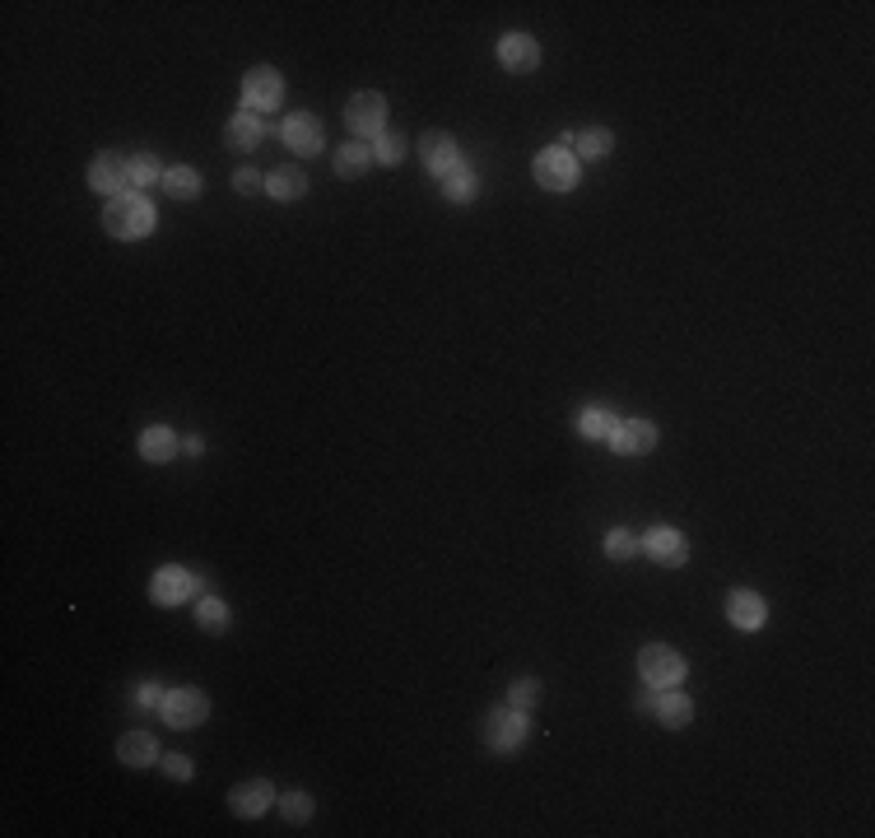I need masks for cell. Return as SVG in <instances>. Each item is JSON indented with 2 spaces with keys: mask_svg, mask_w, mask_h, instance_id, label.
<instances>
[{
  "mask_svg": "<svg viewBox=\"0 0 875 838\" xmlns=\"http://www.w3.org/2000/svg\"><path fill=\"white\" fill-rule=\"evenodd\" d=\"M205 587H210V582H205L201 573L168 564V568H159V573H154V582H149V596H154L159 606H187L191 596H205Z\"/></svg>",
  "mask_w": 875,
  "mask_h": 838,
  "instance_id": "3",
  "label": "cell"
},
{
  "mask_svg": "<svg viewBox=\"0 0 875 838\" xmlns=\"http://www.w3.org/2000/svg\"><path fill=\"white\" fill-rule=\"evenodd\" d=\"M526 713L522 708H512V703H499V708H489L485 722H480V741L489 745V750H499V755H512L517 745L526 741Z\"/></svg>",
  "mask_w": 875,
  "mask_h": 838,
  "instance_id": "2",
  "label": "cell"
},
{
  "mask_svg": "<svg viewBox=\"0 0 875 838\" xmlns=\"http://www.w3.org/2000/svg\"><path fill=\"white\" fill-rule=\"evenodd\" d=\"M638 671H643V680L652 690H675L685 680V657L675 648H666V643H647L638 652Z\"/></svg>",
  "mask_w": 875,
  "mask_h": 838,
  "instance_id": "5",
  "label": "cell"
},
{
  "mask_svg": "<svg viewBox=\"0 0 875 838\" xmlns=\"http://www.w3.org/2000/svg\"><path fill=\"white\" fill-rule=\"evenodd\" d=\"M368 168H373V149H368V145H359V140H354V145H340L336 149V173L340 177H364Z\"/></svg>",
  "mask_w": 875,
  "mask_h": 838,
  "instance_id": "23",
  "label": "cell"
},
{
  "mask_svg": "<svg viewBox=\"0 0 875 838\" xmlns=\"http://www.w3.org/2000/svg\"><path fill=\"white\" fill-rule=\"evenodd\" d=\"M643 555L657 559L661 568H685L689 545H685V536H680L675 527H652V531L643 536Z\"/></svg>",
  "mask_w": 875,
  "mask_h": 838,
  "instance_id": "10",
  "label": "cell"
},
{
  "mask_svg": "<svg viewBox=\"0 0 875 838\" xmlns=\"http://www.w3.org/2000/svg\"><path fill=\"white\" fill-rule=\"evenodd\" d=\"M284 98V75L275 66H252L243 75V112H270Z\"/></svg>",
  "mask_w": 875,
  "mask_h": 838,
  "instance_id": "6",
  "label": "cell"
},
{
  "mask_svg": "<svg viewBox=\"0 0 875 838\" xmlns=\"http://www.w3.org/2000/svg\"><path fill=\"white\" fill-rule=\"evenodd\" d=\"M140 457L154 461V466H163V461L177 457V433L163 429V424H154V429L140 433Z\"/></svg>",
  "mask_w": 875,
  "mask_h": 838,
  "instance_id": "20",
  "label": "cell"
},
{
  "mask_svg": "<svg viewBox=\"0 0 875 838\" xmlns=\"http://www.w3.org/2000/svg\"><path fill=\"white\" fill-rule=\"evenodd\" d=\"M89 187L98 191V196H122L126 187H131V159L126 154H98L94 163H89Z\"/></svg>",
  "mask_w": 875,
  "mask_h": 838,
  "instance_id": "9",
  "label": "cell"
},
{
  "mask_svg": "<svg viewBox=\"0 0 875 838\" xmlns=\"http://www.w3.org/2000/svg\"><path fill=\"white\" fill-rule=\"evenodd\" d=\"M610 447H615L620 457H643V452L657 447V424H652V419H620L615 433H610Z\"/></svg>",
  "mask_w": 875,
  "mask_h": 838,
  "instance_id": "11",
  "label": "cell"
},
{
  "mask_svg": "<svg viewBox=\"0 0 875 838\" xmlns=\"http://www.w3.org/2000/svg\"><path fill=\"white\" fill-rule=\"evenodd\" d=\"M531 173H536V182L545 191H573L578 187V154L564 145L540 149L536 163H531Z\"/></svg>",
  "mask_w": 875,
  "mask_h": 838,
  "instance_id": "4",
  "label": "cell"
},
{
  "mask_svg": "<svg viewBox=\"0 0 875 838\" xmlns=\"http://www.w3.org/2000/svg\"><path fill=\"white\" fill-rule=\"evenodd\" d=\"M443 187H447V201L452 205H471L475 196H480V177H475L471 168H457V173L443 177Z\"/></svg>",
  "mask_w": 875,
  "mask_h": 838,
  "instance_id": "25",
  "label": "cell"
},
{
  "mask_svg": "<svg viewBox=\"0 0 875 838\" xmlns=\"http://www.w3.org/2000/svg\"><path fill=\"white\" fill-rule=\"evenodd\" d=\"M163 699H168V690H159V685H140V690H135V703H140V708H154V713L163 708Z\"/></svg>",
  "mask_w": 875,
  "mask_h": 838,
  "instance_id": "34",
  "label": "cell"
},
{
  "mask_svg": "<svg viewBox=\"0 0 875 838\" xmlns=\"http://www.w3.org/2000/svg\"><path fill=\"white\" fill-rule=\"evenodd\" d=\"M606 555L615 559V564H629L633 555H643V541H638V536H629L624 527H615V531L606 536Z\"/></svg>",
  "mask_w": 875,
  "mask_h": 838,
  "instance_id": "28",
  "label": "cell"
},
{
  "mask_svg": "<svg viewBox=\"0 0 875 838\" xmlns=\"http://www.w3.org/2000/svg\"><path fill=\"white\" fill-rule=\"evenodd\" d=\"M382 122H387V98L373 94V89H368V94H354L350 103H345V126H350L354 136L377 140L382 131H387Z\"/></svg>",
  "mask_w": 875,
  "mask_h": 838,
  "instance_id": "7",
  "label": "cell"
},
{
  "mask_svg": "<svg viewBox=\"0 0 875 838\" xmlns=\"http://www.w3.org/2000/svg\"><path fill=\"white\" fill-rule=\"evenodd\" d=\"M103 224H108V233L112 238H122V243L149 238V233H154V205H149L145 196H135V191H122V196H112L108 201Z\"/></svg>",
  "mask_w": 875,
  "mask_h": 838,
  "instance_id": "1",
  "label": "cell"
},
{
  "mask_svg": "<svg viewBox=\"0 0 875 838\" xmlns=\"http://www.w3.org/2000/svg\"><path fill=\"white\" fill-rule=\"evenodd\" d=\"M266 191L275 196V201H303L308 177H303V168H275V173L266 177Z\"/></svg>",
  "mask_w": 875,
  "mask_h": 838,
  "instance_id": "21",
  "label": "cell"
},
{
  "mask_svg": "<svg viewBox=\"0 0 875 838\" xmlns=\"http://www.w3.org/2000/svg\"><path fill=\"white\" fill-rule=\"evenodd\" d=\"M117 759H122L126 769H145V764L159 759V745H154L149 731H126L122 741H117Z\"/></svg>",
  "mask_w": 875,
  "mask_h": 838,
  "instance_id": "18",
  "label": "cell"
},
{
  "mask_svg": "<svg viewBox=\"0 0 875 838\" xmlns=\"http://www.w3.org/2000/svg\"><path fill=\"white\" fill-rule=\"evenodd\" d=\"M182 452H187V457H201L205 443H201V438H187V443H182Z\"/></svg>",
  "mask_w": 875,
  "mask_h": 838,
  "instance_id": "37",
  "label": "cell"
},
{
  "mask_svg": "<svg viewBox=\"0 0 875 838\" xmlns=\"http://www.w3.org/2000/svg\"><path fill=\"white\" fill-rule=\"evenodd\" d=\"M280 136H284V145L294 149V154H317V149L326 145L322 122H317L312 112H294V117L280 126Z\"/></svg>",
  "mask_w": 875,
  "mask_h": 838,
  "instance_id": "14",
  "label": "cell"
},
{
  "mask_svg": "<svg viewBox=\"0 0 875 838\" xmlns=\"http://www.w3.org/2000/svg\"><path fill=\"white\" fill-rule=\"evenodd\" d=\"M280 811H284V820H289V825H308V820H312V797L294 787V792H284V797H280Z\"/></svg>",
  "mask_w": 875,
  "mask_h": 838,
  "instance_id": "31",
  "label": "cell"
},
{
  "mask_svg": "<svg viewBox=\"0 0 875 838\" xmlns=\"http://www.w3.org/2000/svg\"><path fill=\"white\" fill-rule=\"evenodd\" d=\"M401 159H405V140L396 136V131H382V136L373 140V163H382V168H396Z\"/></svg>",
  "mask_w": 875,
  "mask_h": 838,
  "instance_id": "29",
  "label": "cell"
},
{
  "mask_svg": "<svg viewBox=\"0 0 875 838\" xmlns=\"http://www.w3.org/2000/svg\"><path fill=\"white\" fill-rule=\"evenodd\" d=\"M615 424H620V415H610V410H601V406H587L578 415V433H587V438H606V443H610V433H615Z\"/></svg>",
  "mask_w": 875,
  "mask_h": 838,
  "instance_id": "26",
  "label": "cell"
},
{
  "mask_svg": "<svg viewBox=\"0 0 875 838\" xmlns=\"http://www.w3.org/2000/svg\"><path fill=\"white\" fill-rule=\"evenodd\" d=\"M652 717H657L661 727L680 731V727H689V717H694V699L680 690H666V694H657V713Z\"/></svg>",
  "mask_w": 875,
  "mask_h": 838,
  "instance_id": "19",
  "label": "cell"
},
{
  "mask_svg": "<svg viewBox=\"0 0 875 838\" xmlns=\"http://www.w3.org/2000/svg\"><path fill=\"white\" fill-rule=\"evenodd\" d=\"M508 703H512V708H522V713H531V708H536V703H540V680H531V676L512 680Z\"/></svg>",
  "mask_w": 875,
  "mask_h": 838,
  "instance_id": "32",
  "label": "cell"
},
{
  "mask_svg": "<svg viewBox=\"0 0 875 838\" xmlns=\"http://www.w3.org/2000/svg\"><path fill=\"white\" fill-rule=\"evenodd\" d=\"M233 187L238 191H261L266 187V177L256 173V168H238V173H233Z\"/></svg>",
  "mask_w": 875,
  "mask_h": 838,
  "instance_id": "35",
  "label": "cell"
},
{
  "mask_svg": "<svg viewBox=\"0 0 875 838\" xmlns=\"http://www.w3.org/2000/svg\"><path fill=\"white\" fill-rule=\"evenodd\" d=\"M270 126L256 122V112H238L229 126H224V140H229V149H238V154H252L261 140H266Z\"/></svg>",
  "mask_w": 875,
  "mask_h": 838,
  "instance_id": "17",
  "label": "cell"
},
{
  "mask_svg": "<svg viewBox=\"0 0 875 838\" xmlns=\"http://www.w3.org/2000/svg\"><path fill=\"white\" fill-rule=\"evenodd\" d=\"M419 159H424V168L438 177L447 173H457L461 163H457V145H452V136H443V131H429V136L419 140Z\"/></svg>",
  "mask_w": 875,
  "mask_h": 838,
  "instance_id": "16",
  "label": "cell"
},
{
  "mask_svg": "<svg viewBox=\"0 0 875 838\" xmlns=\"http://www.w3.org/2000/svg\"><path fill=\"white\" fill-rule=\"evenodd\" d=\"M727 620L736 624V629H764V620H768L764 596L750 592V587H736V592L727 596Z\"/></svg>",
  "mask_w": 875,
  "mask_h": 838,
  "instance_id": "15",
  "label": "cell"
},
{
  "mask_svg": "<svg viewBox=\"0 0 875 838\" xmlns=\"http://www.w3.org/2000/svg\"><path fill=\"white\" fill-rule=\"evenodd\" d=\"M499 61L503 70H512V75H526V70L540 66V47L531 33H503L499 38Z\"/></svg>",
  "mask_w": 875,
  "mask_h": 838,
  "instance_id": "13",
  "label": "cell"
},
{
  "mask_svg": "<svg viewBox=\"0 0 875 838\" xmlns=\"http://www.w3.org/2000/svg\"><path fill=\"white\" fill-rule=\"evenodd\" d=\"M159 717L168 722V727H201L205 717H210V699H205L201 690H168V699H163Z\"/></svg>",
  "mask_w": 875,
  "mask_h": 838,
  "instance_id": "8",
  "label": "cell"
},
{
  "mask_svg": "<svg viewBox=\"0 0 875 838\" xmlns=\"http://www.w3.org/2000/svg\"><path fill=\"white\" fill-rule=\"evenodd\" d=\"M163 191H168V196H177V201H196V196H201V173H196V168H187V163H177V168H168V173H163Z\"/></svg>",
  "mask_w": 875,
  "mask_h": 838,
  "instance_id": "22",
  "label": "cell"
},
{
  "mask_svg": "<svg viewBox=\"0 0 875 838\" xmlns=\"http://www.w3.org/2000/svg\"><path fill=\"white\" fill-rule=\"evenodd\" d=\"M270 801H275V787L266 778H247V783H238L229 792V811L243 815V820H256V815L270 811Z\"/></svg>",
  "mask_w": 875,
  "mask_h": 838,
  "instance_id": "12",
  "label": "cell"
},
{
  "mask_svg": "<svg viewBox=\"0 0 875 838\" xmlns=\"http://www.w3.org/2000/svg\"><path fill=\"white\" fill-rule=\"evenodd\" d=\"M159 764H163V773H168L173 783H187L191 778V759L187 755H159Z\"/></svg>",
  "mask_w": 875,
  "mask_h": 838,
  "instance_id": "33",
  "label": "cell"
},
{
  "mask_svg": "<svg viewBox=\"0 0 875 838\" xmlns=\"http://www.w3.org/2000/svg\"><path fill=\"white\" fill-rule=\"evenodd\" d=\"M657 694H661V690H652V685H647V690H638V699H633V708H638V713H643V717H652V713H657Z\"/></svg>",
  "mask_w": 875,
  "mask_h": 838,
  "instance_id": "36",
  "label": "cell"
},
{
  "mask_svg": "<svg viewBox=\"0 0 875 838\" xmlns=\"http://www.w3.org/2000/svg\"><path fill=\"white\" fill-rule=\"evenodd\" d=\"M163 173H168V168H159V159H154V154H140V159H131V187H154V182H159L163 187Z\"/></svg>",
  "mask_w": 875,
  "mask_h": 838,
  "instance_id": "30",
  "label": "cell"
},
{
  "mask_svg": "<svg viewBox=\"0 0 875 838\" xmlns=\"http://www.w3.org/2000/svg\"><path fill=\"white\" fill-rule=\"evenodd\" d=\"M610 149H615V136H610L606 126H592V131L573 136V154H578V159H606Z\"/></svg>",
  "mask_w": 875,
  "mask_h": 838,
  "instance_id": "24",
  "label": "cell"
},
{
  "mask_svg": "<svg viewBox=\"0 0 875 838\" xmlns=\"http://www.w3.org/2000/svg\"><path fill=\"white\" fill-rule=\"evenodd\" d=\"M196 624H201V629H224V624H229V606H224V601H219L215 592H205L201 601H196Z\"/></svg>",
  "mask_w": 875,
  "mask_h": 838,
  "instance_id": "27",
  "label": "cell"
}]
</instances>
